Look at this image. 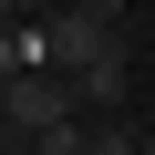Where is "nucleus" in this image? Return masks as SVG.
<instances>
[{
  "instance_id": "obj_1",
  "label": "nucleus",
  "mask_w": 155,
  "mask_h": 155,
  "mask_svg": "<svg viewBox=\"0 0 155 155\" xmlns=\"http://www.w3.org/2000/svg\"><path fill=\"white\" fill-rule=\"evenodd\" d=\"M0 114H11V145H31V134H52L72 114H93V104H83L72 72H0Z\"/></svg>"
},
{
  "instance_id": "obj_2",
  "label": "nucleus",
  "mask_w": 155,
  "mask_h": 155,
  "mask_svg": "<svg viewBox=\"0 0 155 155\" xmlns=\"http://www.w3.org/2000/svg\"><path fill=\"white\" fill-rule=\"evenodd\" d=\"M114 41H124V31H114L104 11H72V0L52 11V72H72V83H83V72H93V62H104Z\"/></svg>"
},
{
  "instance_id": "obj_3",
  "label": "nucleus",
  "mask_w": 155,
  "mask_h": 155,
  "mask_svg": "<svg viewBox=\"0 0 155 155\" xmlns=\"http://www.w3.org/2000/svg\"><path fill=\"white\" fill-rule=\"evenodd\" d=\"M124 93H134V62H124V41H114V52L83 72V104H93V114H124Z\"/></svg>"
},
{
  "instance_id": "obj_4",
  "label": "nucleus",
  "mask_w": 155,
  "mask_h": 155,
  "mask_svg": "<svg viewBox=\"0 0 155 155\" xmlns=\"http://www.w3.org/2000/svg\"><path fill=\"white\" fill-rule=\"evenodd\" d=\"M0 72H52V21H11L0 31Z\"/></svg>"
},
{
  "instance_id": "obj_5",
  "label": "nucleus",
  "mask_w": 155,
  "mask_h": 155,
  "mask_svg": "<svg viewBox=\"0 0 155 155\" xmlns=\"http://www.w3.org/2000/svg\"><path fill=\"white\" fill-rule=\"evenodd\" d=\"M72 11H104V21H114V11H124V0H72Z\"/></svg>"
},
{
  "instance_id": "obj_6",
  "label": "nucleus",
  "mask_w": 155,
  "mask_h": 155,
  "mask_svg": "<svg viewBox=\"0 0 155 155\" xmlns=\"http://www.w3.org/2000/svg\"><path fill=\"white\" fill-rule=\"evenodd\" d=\"M145 155H155V134H145Z\"/></svg>"
}]
</instances>
